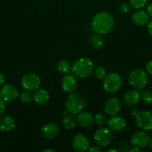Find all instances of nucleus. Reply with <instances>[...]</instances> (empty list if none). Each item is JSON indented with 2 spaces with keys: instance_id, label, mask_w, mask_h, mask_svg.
<instances>
[{
  "instance_id": "18",
  "label": "nucleus",
  "mask_w": 152,
  "mask_h": 152,
  "mask_svg": "<svg viewBox=\"0 0 152 152\" xmlns=\"http://www.w3.org/2000/svg\"><path fill=\"white\" fill-rule=\"evenodd\" d=\"M16 126L13 118L10 116L0 117V131L3 132H8L13 130Z\"/></svg>"
},
{
  "instance_id": "15",
  "label": "nucleus",
  "mask_w": 152,
  "mask_h": 152,
  "mask_svg": "<svg viewBox=\"0 0 152 152\" xmlns=\"http://www.w3.org/2000/svg\"><path fill=\"white\" fill-rule=\"evenodd\" d=\"M76 123L83 129H89L93 125L94 117L89 112L81 111L77 114L76 117Z\"/></svg>"
},
{
  "instance_id": "26",
  "label": "nucleus",
  "mask_w": 152,
  "mask_h": 152,
  "mask_svg": "<svg viewBox=\"0 0 152 152\" xmlns=\"http://www.w3.org/2000/svg\"><path fill=\"white\" fill-rule=\"evenodd\" d=\"M147 3V0H130V3L131 7L134 9H141Z\"/></svg>"
},
{
  "instance_id": "37",
  "label": "nucleus",
  "mask_w": 152,
  "mask_h": 152,
  "mask_svg": "<svg viewBox=\"0 0 152 152\" xmlns=\"http://www.w3.org/2000/svg\"><path fill=\"white\" fill-rule=\"evenodd\" d=\"M141 148H137V147L134 146V148H131L129 149L130 152H141Z\"/></svg>"
},
{
  "instance_id": "33",
  "label": "nucleus",
  "mask_w": 152,
  "mask_h": 152,
  "mask_svg": "<svg viewBox=\"0 0 152 152\" xmlns=\"http://www.w3.org/2000/svg\"><path fill=\"white\" fill-rule=\"evenodd\" d=\"M148 32L149 35L152 37V19L148 22Z\"/></svg>"
},
{
  "instance_id": "14",
  "label": "nucleus",
  "mask_w": 152,
  "mask_h": 152,
  "mask_svg": "<svg viewBox=\"0 0 152 152\" xmlns=\"http://www.w3.org/2000/svg\"><path fill=\"white\" fill-rule=\"evenodd\" d=\"M107 126L109 129L113 132H122L127 126L126 120L120 116H112L111 118L107 121Z\"/></svg>"
},
{
  "instance_id": "2",
  "label": "nucleus",
  "mask_w": 152,
  "mask_h": 152,
  "mask_svg": "<svg viewBox=\"0 0 152 152\" xmlns=\"http://www.w3.org/2000/svg\"><path fill=\"white\" fill-rule=\"evenodd\" d=\"M72 70L76 77L86 78L93 73L94 64L89 58H80L74 62Z\"/></svg>"
},
{
  "instance_id": "24",
  "label": "nucleus",
  "mask_w": 152,
  "mask_h": 152,
  "mask_svg": "<svg viewBox=\"0 0 152 152\" xmlns=\"http://www.w3.org/2000/svg\"><path fill=\"white\" fill-rule=\"evenodd\" d=\"M33 99V96L31 95V94L30 93V91H23L20 95V101L22 104H27L31 103V102Z\"/></svg>"
},
{
  "instance_id": "20",
  "label": "nucleus",
  "mask_w": 152,
  "mask_h": 152,
  "mask_svg": "<svg viewBox=\"0 0 152 152\" xmlns=\"http://www.w3.org/2000/svg\"><path fill=\"white\" fill-rule=\"evenodd\" d=\"M132 20L139 26H144L149 22V16L143 10H137L133 14Z\"/></svg>"
},
{
  "instance_id": "6",
  "label": "nucleus",
  "mask_w": 152,
  "mask_h": 152,
  "mask_svg": "<svg viewBox=\"0 0 152 152\" xmlns=\"http://www.w3.org/2000/svg\"><path fill=\"white\" fill-rule=\"evenodd\" d=\"M113 133L110 129L107 128H100L94 134V140L97 145L101 147H105L110 145L113 140Z\"/></svg>"
},
{
  "instance_id": "19",
  "label": "nucleus",
  "mask_w": 152,
  "mask_h": 152,
  "mask_svg": "<svg viewBox=\"0 0 152 152\" xmlns=\"http://www.w3.org/2000/svg\"><path fill=\"white\" fill-rule=\"evenodd\" d=\"M33 99L38 105H44L49 102V94L47 91L38 88L34 91Z\"/></svg>"
},
{
  "instance_id": "28",
  "label": "nucleus",
  "mask_w": 152,
  "mask_h": 152,
  "mask_svg": "<svg viewBox=\"0 0 152 152\" xmlns=\"http://www.w3.org/2000/svg\"><path fill=\"white\" fill-rule=\"evenodd\" d=\"M107 71L105 68L102 66L97 67L95 69V75L99 80H103L107 76Z\"/></svg>"
},
{
  "instance_id": "38",
  "label": "nucleus",
  "mask_w": 152,
  "mask_h": 152,
  "mask_svg": "<svg viewBox=\"0 0 152 152\" xmlns=\"http://www.w3.org/2000/svg\"><path fill=\"white\" fill-rule=\"evenodd\" d=\"M55 151L53 149H46V150H43V152H55Z\"/></svg>"
},
{
  "instance_id": "39",
  "label": "nucleus",
  "mask_w": 152,
  "mask_h": 152,
  "mask_svg": "<svg viewBox=\"0 0 152 152\" xmlns=\"http://www.w3.org/2000/svg\"><path fill=\"white\" fill-rule=\"evenodd\" d=\"M108 152H111V151H113V152H116L117 151V150H116V149H110V150H108V151H107Z\"/></svg>"
},
{
  "instance_id": "12",
  "label": "nucleus",
  "mask_w": 152,
  "mask_h": 152,
  "mask_svg": "<svg viewBox=\"0 0 152 152\" xmlns=\"http://www.w3.org/2000/svg\"><path fill=\"white\" fill-rule=\"evenodd\" d=\"M72 147L75 151L84 152L89 150V140L86 135L78 134L75 135L72 140Z\"/></svg>"
},
{
  "instance_id": "16",
  "label": "nucleus",
  "mask_w": 152,
  "mask_h": 152,
  "mask_svg": "<svg viewBox=\"0 0 152 152\" xmlns=\"http://www.w3.org/2000/svg\"><path fill=\"white\" fill-rule=\"evenodd\" d=\"M42 134L47 139H52L58 136L60 132V128L55 123H49L42 128Z\"/></svg>"
},
{
  "instance_id": "17",
  "label": "nucleus",
  "mask_w": 152,
  "mask_h": 152,
  "mask_svg": "<svg viewBox=\"0 0 152 152\" xmlns=\"http://www.w3.org/2000/svg\"><path fill=\"white\" fill-rule=\"evenodd\" d=\"M123 99L126 105L132 106V105H137L141 99V94L137 89H132V90L128 91L125 94Z\"/></svg>"
},
{
  "instance_id": "22",
  "label": "nucleus",
  "mask_w": 152,
  "mask_h": 152,
  "mask_svg": "<svg viewBox=\"0 0 152 152\" xmlns=\"http://www.w3.org/2000/svg\"><path fill=\"white\" fill-rule=\"evenodd\" d=\"M91 45L95 49H101L105 45V40L102 34L94 32L90 37Z\"/></svg>"
},
{
  "instance_id": "1",
  "label": "nucleus",
  "mask_w": 152,
  "mask_h": 152,
  "mask_svg": "<svg viewBox=\"0 0 152 152\" xmlns=\"http://www.w3.org/2000/svg\"><path fill=\"white\" fill-rule=\"evenodd\" d=\"M115 21L113 16L107 12H100L93 17L91 23V29L100 34H107L113 29Z\"/></svg>"
},
{
  "instance_id": "10",
  "label": "nucleus",
  "mask_w": 152,
  "mask_h": 152,
  "mask_svg": "<svg viewBox=\"0 0 152 152\" xmlns=\"http://www.w3.org/2000/svg\"><path fill=\"white\" fill-rule=\"evenodd\" d=\"M104 108L108 115H117L122 108V102L117 97H110L104 103Z\"/></svg>"
},
{
  "instance_id": "27",
  "label": "nucleus",
  "mask_w": 152,
  "mask_h": 152,
  "mask_svg": "<svg viewBox=\"0 0 152 152\" xmlns=\"http://www.w3.org/2000/svg\"><path fill=\"white\" fill-rule=\"evenodd\" d=\"M141 98L143 102L148 105H152V92L146 91L141 95Z\"/></svg>"
},
{
  "instance_id": "8",
  "label": "nucleus",
  "mask_w": 152,
  "mask_h": 152,
  "mask_svg": "<svg viewBox=\"0 0 152 152\" xmlns=\"http://www.w3.org/2000/svg\"><path fill=\"white\" fill-rule=\"evenodd\" d=\"M136 124L139 129L145 131L152 129V113L148 111L139 112L135 117Z\"/></svg>"
},
{
  "instance_id": "23",
  "label": "nucleus",
  "mask_w": 152,
  "mask_h": 152,
  "mask_svg": "<svg viewBox=\"0 0 152 152\" xmlns=\"http://www.w3.org/2000/svg\"><path fill=\"white\" fill-rule=\"evenodd\" d=\"M57 69L63 74H67L71 71L72 66L69 62L66 60L60 61L57 65Z\"/></svg>"
},
{
  "instance_id": "31",
  "label": "nucleus",
  "mask_w": 152,
  "mask_h": 152,
  "mask_svg": "<svg viewBox=\"0 0 152 152\" xmlns=\"http://www.w3.org/2000/svg\"><path fill=\"white\" fill-rule=\"evenodd\" d=\"M146 71H147V73L152 77V59L149 60L148 62L146 64Z\"/></svg>"
},
{
  "instance_id": "21",
  "label": "nucleus",
  "mask_w": 152,
  "mask_h": 152,
  "mask_svg": "<svg viewBox=\"0 0 152 152\" xmlns=\"http://www.w3.org/2000/svg\"><path fill=\"white\" fill-rule=\"evenodd\" d=\"M64 117L63 119L62 124L63 126L66 130H72L74 129L76 126V119L75 118L74 114H72L66 111L63 112Z\"/></svg>"
},
{
  "instance_id": "4",
  "label": "nucleus",
  "mask_w": 152,
  "mask_h": 152,
  "mask_svg": "<svg viewBox=\"0 0 152 152\" xmlns=\"http://www.w3.org/2000/svg\"><path fill=\"white\" fill-rule=\"evenodd\" d=\"M129 83L134 88L137 90L143 89L146 86L148 82V74L144 70L137 68L130 73L128 77Z\"/></svg>"
},
{
  "instance_id": "30",
  "label": "nucleus",
  "mask_w": 152,
  "mask_h": 152,
  "mask_svg": "<svg viewBox=\"0 0 152 152\" xmlns=\"http://www.w3.org/2000/svg\"><path fill=\"white\" fill-rule=\"evenodd\" d=\"M6 108H7V105H6L5 101L0 98V116L2 115L5 112Z\"/></svg>"
},
{
  "instance_id": "25",
  "label": "nucleus",
  "mask_w": 152,
  "mask_h": 152,
  "mask_svg": "<svg viewBox=\"0 0 152 152\" xmlns=\"http://www.w3.org/2000/svg\"><path fill=\"white\" fill-rule=\"evenodd\" d=\"M94 121H95V124L98 126H104L107 123L106 116L104 114H101V113H98L95 116Z\"/></svg>"
},
{
  "instance_id": "13",
  "label": "nucleus",
  "mask_w": 152,
  "mask_h": 152,
  "mask_svg": "<svg viewBox=\"0 0 152 152\" xmlns=\"http://www.w3.org/2000/svg\"><path fill=\"white\" fill-rule=\"evenodd\" d=\"M151 138L148 134L143 132H137L133 134L131 137V143L134 146L142 148L150 144Z\"/></svg>"
},
{
  "instance_id": "7",
  "label": "nucleus",
  "mask_w": 152,
  "mask_h": 152,
  "mask_svg": "<svg viewBox=\"0 0 152 152\" xmlns=\"http://www.w3.org/2000/svg\"><path fill=\"white\" fill-rule=\"evenodd\" d=\"M41 80L38 75L34 73H28L23 76L22 79V86L26 91L30 92L35 91L40 87Z\"/></svg>"
},
{
  "instance_id": "32",
  "label": "nucleus",
  "mask_w": 152,
  "mask_h": 152,
  "mask_svg": "<svg viewBox=\"0 0 152 152\" xmlns=\"http://www.w3.org/2000/svg\"><path fill=\"white\" fill-rule=\"evenodd\" d=\"M89 151L90 152H101L102 150H101V147L99 145H93V146L89 147Z\"/></svg>"
},
{
  "instance_id": "36",
  "label": "nucleus",
  "mask_w": 152,
  "mask_h": 152,
  "mask_svg": "<svg viewBox=\"0 0 152 152\" xmlns=\"http://www.w3.org/2000/svg\"><path fill=\"white\" fill-rule=\"evenodd\" d=\"M4 81H5V79H4V75L0 72V86H2L4 83Z\"/></svg>"
},
{
  "instance_id": "29",
  "label": "nucleus",
  "mask_w": 152,
  "mask_h": 152,
  "mask_svg": "<svg viewBox=\"0 0 152 152\" xmlns=\"http://www.w3.org/2000/svg\"><path fill=\"white\" fill-rule=\"evenodd\" d=\"M131 10V4H128V3H124V4H122V5L120 6V8H119V10H120V12L122 14H128V13H130Z\"/></svg>"
},
{
  "instance_id": "9",
  "label": "nucleus",
  "mask_w": 152,
  "mask_h": 152,
  "mask_svg": "<svg viewBox=\"0 0 152 152\" xmlns=\"http://www.w3.org/2000/svg\"><path fill=\"white\" fill-rule=\"evenodd\" d=\"M78 86L77 77L72 74H67L63 77L61 81L62 89L67 94H72L75 92Z\"/></svg>"
},
{
  "instance_id": "11",
  "label": "nucleus",
  "mask_w": 152,
  "mask_h": 152,
  "mask_svg": "<svg viewBox=\"0 0 152 152\" xmlns=\"http://www.w3.org/2000/svg\"><path fill=\"white\" fill-rule=\"evenodd\" d=\"M19 95L17 88L13 85L7 84L3 86L0 91V98L5 102L15 100Z\"/></svg>"
},
{
  "instance_id": "3",
  "label": "nucleus",
  "mask_w": 152,
  "mask_h": 152,
  "mask_svg": "<svg viewBox=\"0 0 152 152\" xmlns=\"http://www.w3.org/2000/svg\"><path fill=\"white\" fill-rule=\"evenodd\" d=\"M86 105L84 96L78 93H72L65 102L66 110L72 114H79L83 111Z\"/></svg>"
},
{
  "instance_id": "40",
  "label": "nucleus",
  "mask_w": 152,
  "mask_h": 152,
  "mask_svg": "<svg viewBox=\"0 0 152 152\" xmlns=\"http://www.w3.org/2000/svg\"><path fill=\"white\" fill-rule=\"evenodd\" d=\"M150 145H151V148H152V138L151 139V140H150Z\"/></svg>"
},
{
  "instance_id": "35",
  "label": "nucleus",
  "mask_w": 152,
  "mask_h": 152,
  "mask_svg": "<svg viewBox=\"0 0 152 152\" xmlns=\"http://www.w3.org/2000/svg\"><path fill=\"white\" fill-rule=\"evenodd\" d=\"M139 111H138V109H137V108H133L131 111V115L132 116V117H135L136 116L139 114Z\"/></svg>"
},
{
  "instance_id": "34",
  "label": "nucleus",
  "mask_w": 152,
  "mask_h": 152,
  "mask_svg": "<svg viewBox=\"0 0 152 152\" xmlns=\"http://www.w3.org/2000/svg\"><path fill=\"white\" fill-rule=\"evenodd\" d=\"M147 13L149 16L152 18V3L149 4L147 7Z\"/></svg>"
},
{
  "instance_id": "5",
  "label": "nucleus",
  "mask_w": 152,
  "mask_h": 152,
  "mask_svg": "<svg viewBox=\"0 0 152 152\" xmlns=\"http://www.w3.org/2000/svg\"><path fill=\"white\" fill-rule=\"evenodd\" d=\"M122 86V80L117 73H110L107 74L103 82L104 91L109 94H115L120 90Z\"/></svg>"
}]
</instances>
